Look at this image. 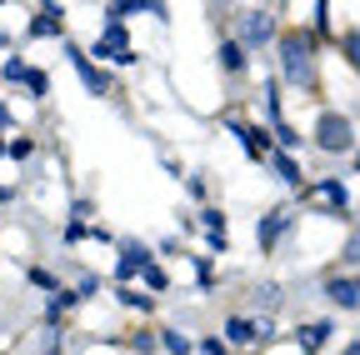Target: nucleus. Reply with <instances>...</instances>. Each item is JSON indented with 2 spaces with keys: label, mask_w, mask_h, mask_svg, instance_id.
Returning <instances> with one entry per match:
<instances>
[{
  "label": "nucleus",
  "mask_w": 360,
  "mask_h": 355,
  "mask_svg": "<svg viewBox=\"0 0 360 355\" xmlns=\"http://www.w3.org/2000/svg\"><path fill=\"white\" fill-rule=\"evenodd\" d=\"M330 335H335V325H330V321H310V325L300 330V350H305V355H321Z\"/></svg>",
  "instance_id": "9"
},
{
  "label": "nucleus",
  "mask_w": 360,
  "mask_h": 355,
  "mask_svg": "<svg viewBox=\"0 0 360 355\" xmlns=\"http://www.w3.org/2000/svg\"><path fill=\"white\" fill-rule=\"evenodd\" d=\"M65 11L56 6V0H45V6H40V15L30 20V35H60L65 30V20H60Z\"/></svg>",
  "instance_id": "8"
},
{
  "label": "nucleus",
  "mask_w": 360,
  "mask_h": 355,
  "mask_svg": "<svg viewBox=\"0 0 360 355\" xmlns=\"http://www.w3.org/2000/svg\"><path fill=\"white\" fill-rule=\"evenodd\" d=\"M30 285H40V290H60V280L45 271V265H35V271H30Z\"/></svg>",
  "instance_id": "21"
},
{
  "label": "nucleus",
  "mask_w": 360,
  "mask_h": 355,
  "mask_svg": "<svg viewBox=\"0 0 360 355\" xmlns=\"http://www.w3.org/2000/svg\"><path fill=\"white\" fill-rule=\"evenodd\" d=\"M90 56H101V60H115V65H130L135 56H130V35H125V25H120V15H110L105 20V35L90 46Z\"/></svg>",
  "instance_id": "3"
},
{
  "label": "nucleus",
  "mask_w": 360,
  "mask_h": 355,
  "mask_svg": "<svg viewBox=\"0 0 360 355\" xmlns=\"http://www.w3.org/2000/svg\"><path fill=\"white\" fill-rule=\"evenodd\" d=\"M0 51H6V30H0Z\"/></svg>",
  "instance_id": "30"
},
{
  "label": "nucleus",
  "mask_w": 360,
  "mask_h": 355,
  "mask_svg": "<svg viewBox=\"0 0 360 355\" xmlns=\"http://www.w3.org/2000/svg\"><path fill=\"white\" fill-rule=\"evenodd\" d=\"M45 355H56V350H45Z\"/></svg>",
  "instance_id": "32"
},
{
  "label": "nucleus",
  "mask_w": 360,
  "mask_h": 355,
  "mask_svg": "<svg viewBox=\"0 0 360 355\" xmlns=\"http://www.w3.org/2000/svg\"><path fill=\"white\" fill-rule=\"evenodd\" d=\"M245 60H250V56H245L240 40H225V46H220V65L231 70V75H236V70H245Z\"/></svg>",
  "instance_id": "13"
},
{
  "label": "nucleus",
  "mask_w": 360,
  "mask_h": 355,
  "mask_svg": "<svg viewBox=\"0 0 360 355\" xmlns=\"http://www.w3.org/2000/svg\"><path fill=\"white\" fill-rule=\"evenodd\" d=\"M315 35H330V0H315Z\"/></svg>",
  "instance_id": "20"
},
{
  "label": "nucleus",
  "mask_w": 360,
  "mask_h": 355,
  "mask_svg": "<svg viewBox=\"0 0 360 355\" xmlns=\"http://www.w3.org/2000/svg\"><path fill=\"white\" fill-rule=\"evenodd\" d=\"M315 146H321L326 155H345V150L355 146L350 120H345V115H321V120H315Z\"/></svg>",
  "instance_id": "2"
},
{
  "label": "nucleus",
  "mask_w": 360,
  "mask_h": 355,
  "mask_svg": "<svg viewBox=\"0 0 360 355\" xmlns=\"http://www.w3.org/2000/svg\"><path fill=\"white\" fill-rule=\"evenodd\" d=\"M270 165H276V175H281V181H285V186H300V165H295V160H290L285 150H281L276 160H270Z\"/></svg>",
  "instance_id": "15"
},
{
  "label": "nucleus",
  "mask_w": 360,
  "mask_h": 355,
  "mask_svg": "<svg viewBox=\"0 0 360 355\" xmlns=\"http://www.w3.org/2000/svg\"><path fill=\"white\" fill-rule=\"evenodd\" d=\"M231 130L240 136V146H245V155H255V160H265V150H270V141H265V130H255V125H240V120H231Z\"/></svg>",
  "instance_id": "10"
},
{
  "label": "nucleus",
  "mask_w": 360,
  "mask_h": 355,
  "mask_svg": "<svg viewBox=\"0 0 360 355\" xmlns=\"http://www.w3.org/2000/svg\"><path fill=\"white\" fill-rule=\"evenodd\" d=\"M326 295H330L340 310H350V305L360 300V276H350V280H326Z\"/></svg>",
  "instance_id": "11"
},
{
  "label": "nucleus",
  "mask_w": 360,
  "mask_h": 355,
  "mask_svg": "<svg viewBox=\"0 0 360 355\" xmlns=\"http://www.w3.org/2000/svg\"><path fill=\"white\" fill-rule=\"evenodd\" d=\"M276 141H281L285 150H290V146H300V136H295V130H290V125H281V120H276Z\"/></svg>",
  "instance_id": "24"
},
{
  "label": "nucleus",
  "mask_w": 360,
  "mask_h": 355,
  "mask_svg": "<svg viewBox=\"0 0 360 355\" xmlns=\"http://www.w3.org/2000/svg\"><path fill=\"white\" fill-rule=\"evenodd\" d=\"M255 330H260V325L245 321V316H231V321H225V340H231V345H250V340H260Z\"/></svg>",
  "instance_id": "12"
},
{
  "label": "nucleus",
  "mask_w": 360,
  "mask_h": 355,
  "mask_svg": "<svg viewBox=\"0 0 360 355\" xmlns=\"http://www.w3.org/2000/svg\"><path fill=\"white\" fill-rule=\"evenodd\" d=\"M20 80L30 85V96H51V75H45V70H25Z\"/></svg>",
  "instance_id": "18"
},
{
  "label": "nucleus",
  "mask_w": 360,
  "mask_h": 355,
  "mask_svg": "<svg viewBox=\"0 0 360 355\" xmlns=\"http://www.w3.org/2000/svg\"><path fill=\"white\" fill-rule=\"evenodd\" d=\"M345 56H350V65L360 70V30H350V35H345Z\"/></svg>",
  "instance_id": "23"
},
{
  "label": "nucleus",
  "mask_w": 360,
  "mask_h": 355,
  "mask_svg": "<svg viewBox=\"0 0 360 355\" xmlns=\"http://www.w3.org/2000/svg\"><path fill=\"white\" fill-rule=\"evenodd\" d=\"M155 340H160V345H165L170 355H186V350H191V340L180 335V330H165V335H155Z\"/></svg>",
  "instance_id": "19"
},
{
  "label": "nucleus",
  "mask_w": 360,
  "mask_h": 355,
  "mask_svg": "<svg viewBox=\"0 0 360 355\" xmlns=\"http://www.w3.org/2000/svg\"><path fill=\"white\" fill-rule=\"evenodd\" d=\"M355 170H360V155H355Z\"/></svg>",
  "instance_id": "31"
},
{
  "label": "nucleus",
  "mask_w": 360,
  "mask_h": 355,
  "mask_svg": "<svg viewBox=\"0 0 360 355\" xmlns=\"http://www.w3.org/2000/svg\"><path fill=\"white\" fill-rule=\"evenodd\" d=\"M345 355H360V345H350V350H345Z\"/></svg>",
  "instance_id": "29"
},
{
  "label": "nucleus",
  "mask_w": 360,
  "mask_h": 355,
  "mask_svg": "<svg viewBox=\"0 0 360 355\" xmlns=\"http://www.w3.org/2000/svg\"><path fill=\"white\" fill-rule=\"evenodd\" d=\"M6 200H11V191H6V186H0V205H6Z\"/></svg>",
  "instance_id": "27"
},
{
  "label": "nucleus",
  "mask_w": 360,
  "mask_h": 355,
  "mask_svg": "<svg viewBox=\"0 0 360 355\" xmlns=\"http://www.w3.org/2000/svg\"><path fill=\"white\" fill-rule=\"evenodd\" d=\"M70 65H75V75H80V80H85V85H90V91H96V96H110V75L90 65L80 46H70Z\"/></svg>",
  "instance_id": "5"
},
{
  "label": "nucleus",
  "mask_w": 360,
  "mask_h": 355,
  "mask_svg": "<svg viewBox=\"0 0 360 355\" xmlns=\"http://www.w3.org/2000/svg\"><path fill=\"white\" fill-rule=\"evenodd\" d=\"M310 200H330L335 210L345 205V186L340 181H321V186H310Z\"/></svg>",
  "instance_id": "14"
},
{
  "label": "nucleus",
  "mask_w": 360,
  "mask_h": 355,
  "mask_svg": "<svg viewBox=\"0 0 360 355\" xmlns=\"http://www.w3.org/2000/svg\"><path fill=\"white\" fill-rule=\"evenodd\" d=\"M265 40H276V15H270V11H250L240 20V46L245 51H260Z\"/></svg>",
  "instance_id": "4"
},
{
  "label": "nucleus",
  "mask_w": 360,
  "mask_h": 355,
  "mask_svg": "<svg viewBox=\"0 0 360 355\" xmlns=\"http://www.w3.org/2000/svg\"><path fill=\"white\" fill-rule=\"evenodd\" d=\"M120 305H130V310H150L155 300H150V295H141V290H130V285L120 280Z\"/></svg>",
  "instance_id": "17"
},
{
  "label": "nucleus",
  "mask_w": 360,
  "mask_h": 355,
  "mask_svg": "<svg viewBox=\"0 0 360 355\" xmlns=\"http://www.w3.org/2000/svg\"><path fill=\"white\" fill-rule=\"evenodd\" d=\"M130 350H141V355H150V350H155V330H135Z\"/></svg>",
  "instance_id": "22"
},
{
  "label": "nucleus",
  "mask_w": 360,
  "mask_h": 355,
  "mask_svg": "<svg viewBox=\"0 0 360 355\" xmlns=\"http://www.w3.org/2000/svg\"><path fill=\"white\" fill-rule=\"evenodd\" d=\"M20 75H25L20 60H6V65H0V80H20Z\"/></svg>",
  "instance_id": "25"
},
{
  "label": "nucleus",
  "mask_w": 360,
  "mask_h": 355,
  "mask_svg": "<svg viewBox=\"0 0 360 355\" xmlns=\"http://www.w3.org/2000/svg\"><path fill=\"white\" fill-rule=\"evenodd\" d=\"M6 120H11V115H6V105H0V125H6Z\"/></svg>",
  "instance_id": "28"
},
{
  "label": "nucleus",
  "mask_w": 360,
  "mask_h": 355,
  "mask_svg": "<svg viewBox=\"0 0 360 355\" xmlns=\"http://www.w3.org/2000/svg\"><path fill=\"white\" fill-rule=\"evenodd\" d=\"M150 260V250L141 240H125L120 245V260H115V280H130V276H141V265Z\"/></svg>",
  "instance_id": "6"
},
{
  "label": "nucleus",
  "mask_w": 360,
  "mask_h": 355,
  "mask_svg": "<svg viewBox=\"0 0 360 355\" xmlns=\"http://www.w3.org/2000/svg\"><path fill=\"white\" fill-rule=\"evenodd\" d=\"M285 231H290V215H285V210H270V215L260 220V250H276Z\"/></svg>",
  "instance_id": "7"
},
{
  "label": "nucleus",
  "mask_w": 360,
  "mask_h": 355,
  "mask_svg": "<svg viewBox=\"0 0 360 355\" xmlns=\"http://www.w3.org/2000/svg\"><path fill=\"white\" fill-rule=\"evenodd\" d=\"M141 276H146V285H150V290H170V276L160 271L155 260H146V265H141Z\"/></svg>",
  "instance_id": "16"
},
{
  "label": "nucleus",
  "mask_w": 360,
  "mask_h": 355,
  "mask_svg": "<svg viewBox=\"0 0 360 355\" xmlns=\"http://www.w3.org/2000/svg\"><path fill=\"white\" fill-rule=\"evenodd\" d=\"M281 75H285V85H300V91L315 85V30L281 35Z\"/></svg>",
  "instance_id": "1"
},
{
  "label": "nucleus",
  "mask_w": 360,
  "mask_h": 355,
  "mask_svg": "<svg viewBox=\"0 0 360 355\" xmlns=\"http://www.w3.org/2000/svg\"><path fill=\"white\" fill-rule=\"evenodd\" d=\"M200 355H225V345L220 340H200Z\"/></svg>",
  "instance_id": "26"
}]
</instances>
